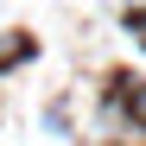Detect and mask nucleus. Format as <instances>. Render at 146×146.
Segmentation results:
<instances>
[{
    "label": "nucleus",
    "mask_w": 146,
    "mask_h": 146,
    "mask_svg": "<svg viewBox=\"0 0 146 146\" xmlns=\"http://www.w3.org/2000/svg\"><path fill=\"white\" fill-rule=\"evenodd\" d=\"M140 114H146V95H140Z\"/></svg>",
    "instance_id": "obj_1"
}]
</instances>
